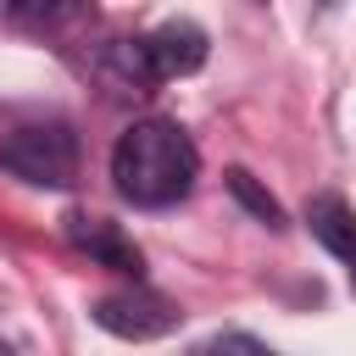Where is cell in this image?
Masks as SVG:
<instances>
[{
  "label": "cell",
  "instance_id": "cell-4",
  "mask_svg": "<svg viewBox=\"0 0 356 356\" xmlns=\"http://www.w3.org/2000/svg\"><path fill=\"white\" fill-rule=\"evenodd\" d=\"M139 44H145V67H150L156 83H167V78H189V72L206 67V28H195L189 17H172V22L150 28Z\"/></svg>",
  "mask_w": 356,
  "mask_h": 356
},
{
  "label": "cell",
  "instance_id": "cell-1",
  "mask_svg": "<svg viewBox=\"0 0 356 356\" xmlns=\"http://www.w3.org/2000/svg\"><path fill=\"white\" fill-rule=\"evenodd\" d=\"M111 178H117V195L134 206H172L195 189L200 150L178 122L145 117L111 145Z\"/></svg>",
  "mask_w": 356,
  "mask_h": 356
},
{
  "label": "cell",
  "instance_id": "cell-5",
  "mask_svg": "<svg viewBox=\"0 0 356 356\" xmlns=\"http://www.w3.org/2000/svg\"><path fill=\"white\" fill-rule=\"evenodd\" d=\"M67 239L89 256V261H100V267H111V273H128V278H139L145 273V256H139V245L111 222V217H95V211H72L67 217Z\"/></svg>",
  "mask_w": 356,
  "mask_h": 356
},
{
  "label": "cell",
  "instance_id": "cell-7",
  "mask_svg": "<svg viewBox=\"0 0 356 356\" xmlns=\"http://www.w3.org/2000/svg\"><path fill=\"white\" fill-rule=\"evenodd\" d=\"M228 195H234V200H239V206H245L256 222L284 228V206H278V200H273V195H267V189H261V184H256L245 167H228Z\"/></svg>",
  "mask_w": 356,
  "mask_h": 356
},
{
  "label": "cell",
  "instance_id": "cell-2",
  "mask_svg": "<svg viewBox=\"0 0 356 356\" xmlns=\"http://www.w3.org/2000/svg\"><path fill=\"white\" fill-rule=\"evenodd\" d=\"M0 167H11V172L28 178V184L61 189V184H72V172H78V145H72V134H67L61 122H50V128H17L11 145L0 150Z\"/></svg>",
  "mask_w": 356,
  "mask_h": 356
},
{
  "label": "cell",
  "instance_id": "cell-3",
  "mask_svg": "<svg viewBox=\"0 0 356 356\" xmlns=\"http://www.w3.org/2000/svg\"><path fill=\"white\" fill-rule=\"evenodd\" d=\"M95 323L117 339H161V334L178 328V306L150 295V289H128V295H100Z\"/></svg>",
  "mask_w": 356,
  "mask_h": 356
},
{
  "label": "cell",
  "instance_id": "cell-8",
  "mask_svg": "<svg viewBox=\"0 0 356 356\" xmlns=\"http://www.w3.org/2000/svg\"><path fill=\"white\" fill-rule=\"evenodd\" d=\"M200 356H267V345H261L256 334H239V328H228V334L206 339V350H200Z\"/></svg>",
  "mask_w": 356,
  "mask_h": 356
},
{
  "label": "cell",
  "instance_id": "cell-6",
  "mask_svg": "<svg viewBox=\"0 0 356 356\" xmlns=\"http://www.w3.org/2000/svg\"><path fill=\"white\" fill-rule=\"evenodd\" d=\"M306 222H312V234L345 261V273H350V289H356V211L339 200V195H317L312 206H306Z\"/></svg>",
  "mask_w": 356,
  "mask_h": 356
}]
</instances>
